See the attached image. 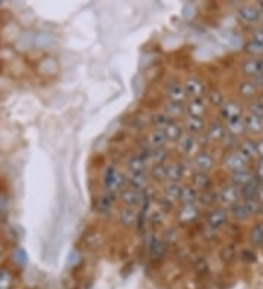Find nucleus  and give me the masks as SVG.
I'll list each match as a JSON object with an SVG mask.
<instances>
[{"label": "nucleus", "instance_id": "7", "mask_svg": "<svg viewBox=\"0 0 263 289\" xmlns=\"http://www.w3.org/2000/svg\"><path fill=\"white\" fill-rule=\"evenodd\" d=\"M249 162H250V161L246 160L238 151H234V152H230V154L224 158L222 165H224V168H227L231 172H238V171H246Z\"/></svg>", "mask_w": 263, "mask_h": 289}, {"label": "nucleus", "instance_id": "39", "mask_svg": "<svg viewBox=\"0 0 263 289\" xmlns=\"http://www.w3.org/2000/svg\"><path fill=\"white\" fill-rule=\"evenodd\" d=\"M246 53H249L252 57H262L263 56V45H261V44H258V42H255L253 40L250 41V42H247L246 44Z\"/></svg>", "mask_w": 263, "mask_h": 289}, {"label": "nucleus", "instance_id": "31", "mask_svg": "<svg viewBox=\"0 0 263 289\" xmlns=\"http://www.w3.org/2000/svg\"><path fill=\"white\" fill-rule=\"evenodd\" d=\"M225 131L232 137H238V136L244 134L246 128H244V124H243V119L225 123Z\"/></svg>", "mask_w": 263, "mask_h": 289}, {"label": "nucleus", "instance_id": "30", "mask_svg": "<svg viewBox=\"0 0 263 289\" xmlns=\"http://www.w3.org/2000/svg\"><path fill=\"white\" fill-rule=\"evenodd\" d=\"M16 285V278L12 270L0 269V289H13Z\"/></svg>", "mask_w": 263, "mask_h": 289}, {"label": "nucleus", "instance_id": "43", "mask_svg": "<svg viewBox=\"0 0 263 289\" xmlns=\"http://www.w3.org/2000/svg\"><path fill=\"white\" fill-rule=\"evenodd\" d=\"M256 152H258L259 160H263V139L256 142Z\"/></svg>", "mask_w": 263, "mask_h": 289}, {"label": "nucleus", "instance_id": "34", "mask_svg": "<svg viewBox=\"0 0 263 289\" xmlns=\"http://www.w3.org/2000/svg\"><path fill=\"white\" fill-rule=\"evenodd\" d=\"M247 113L263 119V101L259 96H256V98H253L247 102Z\"/></svg>", "mask_w": 263, "mask_h": 289}, {"label": "nucleus", "instance_id": "16", "mask_svg": "<svg viewBox=\"0 0 263 289\" xmlns=\"http://www.w3.org/2000/svg\"><path fill=\"white\" fill-rule=\"evenodd\" d=\"M228 219V212L222 207H218V209H212L209 213H208V218H206V222L211 228L214 229H218L221 228L222 225L227 222Z\"/></svg>", "mask_w": 263, "mask_h": 289}, {"label": "nucleus", "instance_id": "42", "mask_svg": "<svg viewBox=\"0 0 263 289\" xmlns=\"http://www.w3.org/2000/svg\"><path fill=\"white\" fill-rule=\"evenodd\" d=\"M256 177L263 183V160H259L258 166H256Z\"/></svg>", "mask_w": 263, "mask_h": 289}, {"label": "nucleus", "instance_id": "2", "mask_svg": "<svg viewBox=\"0 0 263 289\" xmlns=\"http://www.w3.org/2000/svg\"><path fill=\"white\" fill-rule=\"evenodd\" d=\"M243 200L241 197V189L234 186V184H230L227 187H224L221 192L217 194V202L222 206V209L225 207H234L235 205H238L240 202Z\"/></svg>", "mask_w": 263, "mask_h": 289}, {"label": "nucleus", "instance_id": "5", "mask_svg": "<svg viewBox=\"0 0 263 289\" xmlns=\"http://www.w3.org/2000/svg\"><path fill=\"white\" fill-rule=\"evenodd\" d=\"M261 205L256 202V200H241L238 205H235L231 210L232 216L235 219H247L250 218L252 215L258 213Z\"/></svg>", "mask_w": 263, "mask_h": 289}, {"label": "nucleus", "instance_id": "19", "mask_svg": "<svg viewBox=\"0 0 263 289\" xmlns=\"http://www.w3.org/2000/svg\"><path fill=\"white\" fill-rule=\"evenodd\" d=\"M163 114H165L170 120L178 122V119L184 117V104H177V102H170L167 101L163 107Z\"/></svg>", "mask_w": 263, "mask_h": 289}, {"label": "nucleus", "instance_id": "32", "mask_svg": "<svg viewBox=\"0 0 263 289\" xmlns=\"http://www.w3.org/2000/svg\"><path fill=\"white\" fill-rule=\"evenodd\" d=\"M114 202H116V194L108 192L102 193L98 199V209L101 212H107L113 207Z\"/></svg>", "mask_w": 263, "mask_h": 289}, {"label": "nucleus", "instance_id": "38", "mask_svg": "<svg viewBox=\"0 0 263 289\" xmlns=\"http://www.w3.org/2000/svg\"><path fill=\"white\" fill-rule=\"evenodd\" d=\"M206 96H208V104H211V105H214V107H221V105L225 102V98L222 95V92L218 91V89L209 91Z\"/></svg>", "mask_w": 263, "mask_h": 289}, {"label": "nucleus", "instance_id": "23", "mask_svg": "<svg viewBox=\"0 0 263 289\" xmlns=\"http://www.w3.org/2000/svg\"><path fill=\"white\" fill-rule=\"evenodd\" d=\"M259 92V88L256 86V83L250 79H246L243 81L240 85H238V94L243 96V98H247V99H253L256 98Z\"/></svg>", "mask_w": 263, "mask_h": 289}, {"label": "nucleus", "instance_id": "25", "mask_svg": "<svg viewBox=\"0 0 263 289\" xmlns=\"http://www.w3.org/2000/svg\"><path fill=\"white\" fill-rule=\"evenodd\" d=\"M119 221H120V224L123 225V226H126V228L133 226V225L136 224V221H137V213H136L134 207L125 206V207L122 209V212L119 213Z\"/></svg>", "mask_w": 263, "mask_h": 289}, {"label": "nucleus", "instance_id": "17", "mask_svg": "<svg viewBox=\"0 0 263 289\" xmlns=\"http://www.w3.org/2000/svg\"><path fill=\"white\" fill-rule=\"evenodd\" d=\"M163 130H164L165 136H167V140L173 142V143H178V140L184 136V128H183V124L180 122L171 120Z\"/></svg>", "mask_w": 263, "mask_h": 289}, {"label": "nucleus", "instance_id": "44", "mask_svg": "<svg viewBox=\"0 0 263 289\" xmlns=\"http://www.w3.org/2000/svg\"><path fill=\"white\" fill-rule=\"evenodd\" d=\"M256 202H258L259 205H263V184H259L258 194H256Z\"/></svg>", "mask_w": 263, "mask_h": 289}, {"label": "nucleus", "instance_id": "11", "mask_svg": "<svg viewBox=\"0 0 263 289\" xmlns=\"http://www.w3.org/2000/svg\"><path fill=\"white\" fill-rule=\"evenodd\" d=\"M192 164H193V168L196 169V172H203V174H209L215 165L212 155L208 154L206 151H200L192 160Z\"/></svg>", "mask_w": 263, "mask_h": 289}, {"label": "nucleus", "instance_id": "20", "mask_svg": "<svg viewBox=\"0 0 263 289\" xmlns=\"http://www.w3.org/2000/svg\"><path fill=\"white\" fill-rule=\"evenodd\" d=\"M206 133V139L209 140V142H221V140H224V137H225V134H227V131H225V126L224 124H221L219 122H214V123H211L206 130H205Z\"/></svg>", "mask_w": 263, "mask_h": 289}, {"label": "nucleus", "instance_id": "12", "mask_svg": "<svg viewBox=\"0 0 263 289\" xmlns=\"http://www.w3.org/2000/svg\"><path fill=\"white\" fill-rule=\"evenodd\" d=\"M261 13L262 10L259 9V6H255V4H244L237 9V16L246 24L258 22L261 19Z\"/></svg>", "mask_w": 263, "mask_h": 289}, {"label": "nucleus", "instance_id": "33", "mask_svg": "<svg viewBox=\"0 0 263 289\" xmlns=\"http://www.w3.org/2000/svg\"><path fill=\"white\" fill-rule=\"evenodd\" d=\"M197 203L203 207H212L217 203V194L211 190H205V192L199 193L197 197Z\"/></svg>", "mask_w": 263, "mask_h": 289}, {"label": "nucleus", "instance_id": "15", "mask_svg": "<svg viewBox=\"0 0 263 289\" xmlns=\"http://www.w3.org/2000/svg\"><path fill=\"white\" fill-rule=\"evenodd\" d=\"M181 124H183V128H184V133H186V134H192V136H196V137L202 133V131L206 130V126H205L203 119H196V117L184 116Z\"/></svg>", "mask_w": 263, "mask_h": 289}, {"label": "nucleus", "instance_id": "22", "mask_svg": "<svg viewBox=\"0 0 263 289\" xmlns=\"http://www.w3.org/2000/svg\"><path fill=\"white\" fill-rule=\"evenodd\" d=\"M167 143L168 140L163 128H154L148 134V145L151 146V149H164Z\"/></svg>", "mask_w": 263, "mask_h": 289}, {"label": "nucleus", "instance_id": "46", "mask_svg": "<svg viewBox=\"0 0 263 289\" xmlns=\"http://www.w3.org/2000/svg\"><path fill=\"white\" fill-rule=\"evenodd\" d=\"M258 96H259V98H261V99L263 101V92H261V94H258Z\"/></svg>", "mask_w": 263, "mask_h": 289}, {"label": "nucleus", "instance_id": "10", "mask_svg": "<svg viewBox=\"0 0 263 289\" xmlns=\"http://www.w3.org/2000/svg\"><path fill=\"white\" fill-rule=\"evenodd\" d=\"M165 96H167V99L170 102L184 104L187 101V96H186V92H184L183 83H180V82H170V83H167Z\"/></svg>", "mask_w": 263, "mask_h": 289}, {"label": "nucleus", "instance_id": "27", "mask_svg": "<svg viewBox=\"0 0 263 289\" xmlns=\"http://www.w3.org/2000/svg\"><path fill=\"white\" fill-rule=\"evenodd\" d=\"M238 152L246 158L247 161H252L253 158L258 157V152H256V142L247 139V140H243L240 145H238Z\"/></svg>", "mask_w": 263, "mask_h": 289}, {"label": "nucleus", "instance_id": "14", "mask_svg": "<svg viewBox=\"0 0 263 289\" xmlns=\"http://www.w3.org/2000/svg\"><path fill=\"white\" fill-rule=\"evenodd\" d=\"M119 199L125 206L129 207H136L140 202H142V192L136 190L131 186H126L122 192L119 193Z\"/></svg>", "mask_w": 263, "mask_h": 289}, {"label": "nucleus", "instance_id": "18", "mask_svg": "<svg viewBox=\"0 0 263 289\" xmlns=\"http://www.w3.org/2000/svg\"><path fill=\"white\" fill-rule=\"evenodd\" d=\"M243 124H244L246 131H249L252 134H259L263 131V119L256 117L250 113H246L243 116Z\"/></svg>", "mask_w": 263, "mask_h": 289}, {"label": "nucleus", "instance_id": "3", "mask_svg": "<svg viewBox=\"0 0 263 289\" xmlns=\"http://www.w3.org/2000/svg\"><path fill=\"white\" fill-rule=\"evenodd\" d=\"M219 114L224 120V123L234 122V120H240L244 116L243 107L238 101L235 99H228L225 101L221 107H219Z\"/></svg>", "mask_w": 263, "mask_h": 289}, {"label": "nucleus", "instance_id": "1", "mask_svg": "<svg viewBox=\"0 0 263 289\" xmlns=\"http://www.w3.org/2000/svg\"><path fill=\"white\" fill-rule=\"evenodd\" d=\"M128 186L126 175L113 164L107 165L102 172V187L104 190L113 194H119Z\"/></svg>", "mask_w": 263, "mask_h": 289}, {"label": "nucleus", "instance_id": "4", "mask_svg": "<svg viewBox=\"0 0 263 289\" xmlns=\"http://www.w3.org/2000/svg\"><path fill=\"white\" fill-rule=\"evenodd\" d=\"M177 145H178V149H180L181 155L186 157L187 160H190V158L193 160L197 154L202 151V149H200V142L197 140L196 136L186 134V133H184V136L178 140Z\"/></svg>", "mask_w": 263, "mask_h": 289}, {"label": "nucleus", "instance_id": "21", "mask_svg": "<svg viewBox=\"0 0 263 289\" xmlns=\"http://www.w3.org/2000/svg\"><path fill=\"white\" fill-rule=\"evenodd\" d=\"M181 194V186L178 183H167L163 187V200H165L168 205L177 203L180 200Z\"/></svg>", "mask_w": 263, "mask_h": 289}, {"label": "nucleus", "instance_id": "28", "mask_svg": "<svg viewBox=\"0 0 263 289\" xmlns=\"http://www.w3.org/2000/svg\"><path fill=\"white\" fill-rule=\"evenodd\" d=\"M197 213L199 212H197L196 205H181V209L178 212V219L183 224H187V222H192L196 218Z\"/></svg>", "mask_w": 263, "mask_h": 289}, {"label": "nucleus", "instance_id": "26", "mask_svg": "<svg viewBox=\"0 0 263 289\" xmlns=\"http://www.w3.org/2000/svg\"><path fill=\"white\" fill-rule=\"evenodd\" d=\"M197 197H199V192L193 186H183L178 202L181 205H196Z\"/></svg>", "mask_w": 263, "mask_h": 289}, {"label": "nucleus", "instance_id": "40", "mask_svg": "<svg viewBox=\"0 0 263 289\" xmlns=\"http://www.w3.org/2000/svg\"><path fill=\"white\" fill-rule=\"evenodd\" d=\"M151 122H152V124L155 126L154 128H164L171 120H170L165 114H163V113H155V114L152 116Z\"/></svg>", "mask_w": 263, "mask_h": 289}, {"label": "nucleus", "instance_id": "29", "mask_svg": "<svg viewBox=\"0 0 263 289\" xmlns=\"http://www.w3.org/2000/svg\"><path fill=\"white\" fill-rule=\"evenodd\" d=\"M255 180H256V178H255L250 172H247V169H246V171L232 172V184L237 186V187H240V189L246 187L247 184H250V183L255 181Z\"/></svg>", "mask_w": 263, "mask_h": 289}, {"label": "nucleus", "instance_id": "8", "mask_svg": "<svg viewBox=\"0 0 263 289\" xmlns=\"http://www.w3.org/2000/svg\"><path fill=\"white\" fill-rule=\"evenodd\" d=\"M208 111V102L203 98L199 99H189L184 104V116L189 117H196V119H203Z\"/></svg>", "mask_w": 263, "mask_h": 289}, {"label": "nucleus", "instance_id": "37", "mask_svg": "<svg viewBox=\"0 0 263 289\" xmlns=\"http://www.w3.org/2000/svg\"><path fill=\"white\" fill-rule=\"evenodd\" d=\"M250 243L253 246H263V222L256 224L250 231Z\"/></svg>", "mask_w": 263, "mask_h": 289}, {"label": "nucleus", "instance_id": "24", "mask_svg": "<svg viewBox=\"0 0 263 289\" xmlns=\"http://www.w3.org/2000/svg\"><path fill=\"white\" fill-rule=\"evenodd\" d=\"M211 177L203 172H195L192 177V186L196 189L197 192H205L211 189Z\"/></svg>", "mask_w": 263, "mask_h": 289}, {"label": "nucleus", "instance_id": "13", "mask_svg": "<svg viewBox=\"0 0 263 289\" xmlns=\"http://www.w3.org/2000/svg\"><path fill=\"white\" fill-rule=\"evenodd\" d=\"M183 177H186V165H183L181 162L165 164V180H167V183H178Z\"/></svg>", "mask_w": 263, "mask_h": 289}, {"label": "nucleus", "instance_id": "41", "mask_svg": "<svg viewBox=\"0 0 263 289\" xmlns=\"http://www.w3.org/2000/svg\"><path fill=\"white\" fill-rule=\"evenodd\" d=\"M253 41L263 45V28H259V30L253 32Z\"/></svg>", "mask_w": 263, "mask_h": 289}, {"label": "nucleus", "instance_id": "9", "mask_svg": "<svg viewBox=\"0 0 263 289\" xmlns=\"http://www.w3.org/2000/svg\"><path fill=\"white\" fill-rule=\"evenodd\" d=\"M243 75L249 79H256L258 76H261L263 73V57H252L244 60V63L241 66Z\"/></svg>", "mask_w": 263, "mask_h": 289}, {"label": "nucleus", "instance_id": "6", "mask_svg": "<svg viewBox=\"0 0 263 289\" xmlns=\"http://www.w3.org/2000/svg\"><path fill=\"white\" fill-rule=\"evenodd\" d=\"M183 88H184V92H186L187 99H199V98H203L205 94H206L205 83L197 76H189L184 81Z\"/></svg>", "mask_w": 263, "mask_h": 289}, {"label": "nucleus", "instance_id": "35", "mask_svg": "<svg viewBox=\"0 0 263 289\" xmlns=\"http://www.w3.org/2000/svg\"><path fill=\"white\" fill-rule=\"evenodd\" d=\"M128 168L129 172H146V162L139 155H134L128 161Z\"/></svg>", "mask_w": 263, "mask_h": 289}, {"label": "nucleus", "instance_id": "36", "mask_svg": "<svg viewBox=\"0 0 263 289\" xmlns=\"http://www.w3.org/2000/svg\"><path fill=\"white\" fill-rule=\"evenodd\" d=\"M148 175L149 178L158 181V183H163L167 181L165 180V164H160V165H152L148 171Z\"/></svg>", "mask_w": 263, "mask_h": 289}, {"label": "nucleus", "instance_id": "47", "mask_svg": "<svg viewBox=\"0 0 263 289\" xmlns=\"http://www.w3.org/2000/svg\"><path fill=\"white\" fill-rule=\"evenodd\" d=\"M261 28H263V21H262V27H261Z\"/></svg>", "mask_w": 263, "mask_h": 289}, {"label": "nucleus", "instance_id": "45", "mask_svg": "<svg viewBox=\"0 0 263 289\" xmlns=\"http://www.w3.org/2000/svg\"><path fill=\"white\" fill-rule=\"evenodd\" d=\"M3 256H4V246H3V243H0V261H1Z\"/></svg>", "mask_w": 263, "mask_h": 289}]
</instances>
